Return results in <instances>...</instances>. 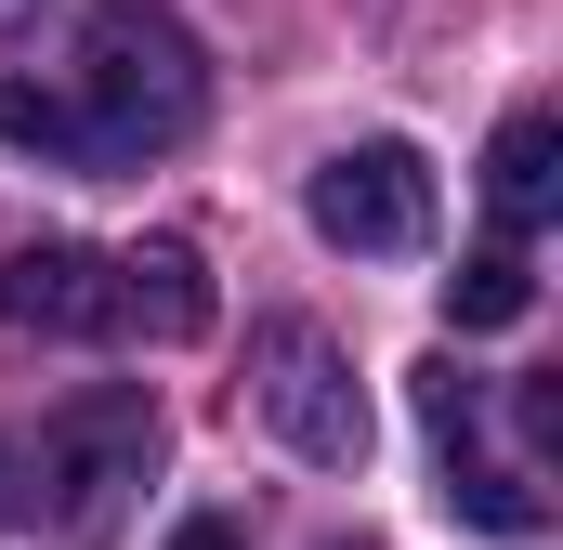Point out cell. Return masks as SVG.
<instances>
[{
    "label": "cell",
    "mask_w": 563,
    "mask_h": 550,
    "mask_svg": "<svg viewBox=\"0 0 563 550\" xmlns=\"http://www.w3.org/2000/svg\"><path fill=\"white\" fill-rule=\"evenodd\" d=\"M66 106H79L92 170H132V157H170V144L210 119V66H197V40H184L157 0H106V13L79 26Z\"/></svg>",
    "instance_id": "cell-1"
},
{
    "label": "cell",
    "mask_w": 563,
    "mask_h": 550,
    "mask_svg": "<svg viewBox=\"0 0 563 550\" xmlns=\"http://www.w3.org/2000/svg\"><path fill=\"white\" fill-rule=\"evenodd\" d=\"M250 407L276 419L288 459H314V472H367V394H354V354L328 341V328H301V315H276L263 341H250Z\"/></svg>",
    "instance_id": "cell-2"
},
{
    "label": "cell",
    "mask_w": 563,
    "mask_h": 550,
    "mask_svg": "<svg viewBox=\"0 0 563 550\" xmlns=\"http://www.w3.org/2000/svg\"><path fill=\"white\" fill-rule=\"evenodd\" d=\"M144 459H157V407H144L132 381H92V394H66L53 432H40V498L66 525H92L119 485H144Z\"/></svg>",
    "instance_id": "cell-3"
},
{
    "label": "cell",
    "mask_w": 563,
    "mask_h": 550,
    "mask_svg": "<svg viewBox=\"0 0 563 550\" xmlns=\"http://www.w3.org/2000/svg\"><path fill=\"white\" fill-rule=\"evenodd\" d=\"M301 210H314V237H328V250L394 263V250H420V237H432V170L407 157V144H341V157H314Z\"/></svg>",
    "instance_id": "cell-4"
},
{
    "label": "cell",
    "mask_w": 563,
    "mask_h": 550,
    "mask_svg": "<svg viewBox=\"0 0 563 550\" xmlns=\"http://www.w3.org/2000/svg\"><path fill=\"white\" fill-rule=\"evenodd\" d=\"M0 328H40V341H119V315H106V250H79V237L13 250V263H0Z\"/></svg>",
    "instance_id": "cell-5"
},
{
    "label": "cell",
    "mask_w": 563,
    "mask_h": 550,
    "mask_svg": "<svg viewBox=\"0 0 563 550\" xmlns=\"http://www.w3.org/2000/svg\"><path fill=\"white\" fill-rule=\"evenodd\" d=\"M106 315L132 328V341H210V263L184 250V237H144V250H119L106 263Z\"/></svg>",
    "instance_id": "cell-6"
},
{
    "label": "cell",
    "mask_w": 563,
    "mask_h": 550,
    "mask_svg": "<svg viewBox=\"0 0 563 550\" xmlns=\"http://www.w3.org/2000/svg\"><path fill=\"white\" fill-rule=\"evenodd\" d=\"M485 210L511 223V237H538L563 210V132L525 106V119H498V144H485Z\"/></svg>",
    "instance_id": "cell-7"
},
{
    "label": "cell",
    "mask_w": 563,
    "mask_h": 550,
    "mask_svg": "<svg viewBox=\"0 0 563 550\" xmlns=\"http://www.w3.org/2000/svg\"><path fill=\"white\" fill-rule=\"evenodd\" d=\"M445 512L459 525H485V538H538L551 512H538V485L511 472V459H472V446H445Z\"/></svg>",
    "instance_id": "cell-8"
},
{
    "label": "cell",
    "mask_w": 563,
    "mask_h": 550,
    "mask_svg": "<svg viewBox=\"0 0 563 550\" xmlns=\"http://www.w3.org/2000/svg\"><path fill=\"white\" fill-rule=\"evenodd\" d=\"M538 315V263L525 250H472L445 275V328H525Z\"/></svg>",
    "instance_id": "cell-9"
},
{
    "label": "cell",
    "mask_w": 563,
    "mask_h": 550,
    "mask_svg": "<svg viewBox=\"0 0 563 550\" xmlns=\"http://www.w3.org/2000/svg\"><path fill=\"white\" fill-rule=\"evenodd\" d=\"M0 144H26V157H53V170H92V144H79V106H66L53 79H0Z\"/></svg>",
    "instance_id": "cell-10"
},
{
    "label": "cell",
    "mask_w": 563,
    "mask_h": 550,
    "mask_svg": "<svg viewBox=\"0 0 563 550\" xmlns=\"http://www.w3.org/2000/svg\"><path fill=\"white\" fill-rule=\"evenodd\" d=\"M420 419H432V446H472V419H485V381H472L459 354H432V367H420Z\"/></svg>",
    "instance_id": "cell-11"
},
{
    "label": "cell",
    "mask_w": 563,
    "mask_h": 550,
    "mask_svg": "<svg viewBox=\"0 0 563 550\" xmlns=\"http://www.w3.org/2000/svg\"><path fill=\"white\" fill-rule=\"evenodd\" d=\"M511 419H525V446H563V381H525Z\"/></svg>",
    "instance_id": "cell-12"
},
{
    "label": "cell",
    "mask_w": 563,
    "mask_h": 550,
    "mask_svg": "<svg viewBox=\"0 0 563 550\" xmlns=\"http://www.w3.org/2000/svg\"><path fill=\"white\" fill-rule=\"evenodd\" d=\"M170 550H250V538H236V512H197V525H170Z\"/></svg>",
    "instance_id": "cell-13"
},
{
    "label": "cell",
    "mask_w": 563,
    "mask_h": 550,
    "mask_svg": "<svg viewBox=\"0 0 563 550\" xmlns=\"http://www.w3.org/2000/svg\"><path fill=\"white\" fill-rule=\"evenodd\" d=\"M13 512H26V459L0 446V525H13Z\"/></svg>",
    "instance_id": "cell-14"
}]
</instances>
